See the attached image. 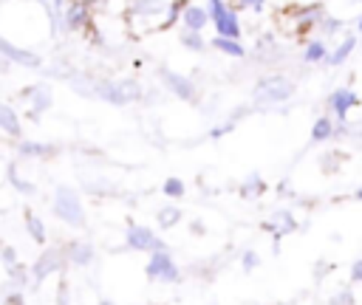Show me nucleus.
Wrapping results in <instances>:
<instances>
[{
    "mask_svg": "<svg viewBox=\"0 0 362 305\" xmlns=\"http://www.w3.org/2000/svg\"><path fill=\"white\" fill-rule=\"evenodd\" d=\"M144 274L153 282H178L181 280V268L175 265V260L170 257V251H150V260L144 265Z\"/></svg>",
    "mask_w": 362,
    "mask_h": 305,
    "instance_id": "6e6552de",
    "label": "nucleus"
},
{
    "mask_svg": "<svg viewBox=\"0 0 362 305\" xmlns=\"http://www.w3.org/2000/svg\"><path fill=\"white\" fill-rule=\"evenodd\" d=\"M184 215H181V209L178 206H173V203H167V206H161L158 212H156V220H158V229H173V226H178V220H181Z\"/></svg>",
    "mask_w": 362,
    "mask_h": 305,
    "instance_id": "c85d7f7f",
    "label": "nucleus"
},
{
    "mask_svg": "<svg viewBox=\"0 0 362 305\" xmlns=\"http://www.w3.org/2000/svg\"><path fill=\"white\" fill-rule=\"evenodd\" d=\"M59 305H68V285H59Z\"/></svg>",
    "mask_w": 362,
    "mask_h": 305,
    "instance_id": "a18cd8bd",
    "label": "nucleus"
},
{
    "mask_svg": "<svg viewBox=\"0 0 362 305\" xmlns=\"http://www.w3.org/2000/svg\"><path fill=\"white\" fill-rule=\"evenodd\" d=\"M3 305H25V299H23V291L11 288V291L3 297Z\"/></svg>",
    "mask_w": 362,
    "mask_h": 305,
    "instance_id": "ea45409f",
    "label": "nucleus"
},
{
    "mask_svg": "<svg viewBox=\"0 0 362 305\" xmlns=\"http://www.w3.org/2000/svg\"><path fill=\"white\" fill-rule=\"evenodd\" d=\"M62 251H65V263H71V265H76V268H88L90 263H93V257H96V249H93V243L90 240H68L65 246H62Z\"/></svg>",
    "mask_w": 362,
    "mask_h": 305,
    "instance_id": "4468645a",
    "label": "nucleus"
},
{
    "mask_svg": "<svg viewBox=\"0 0 362 305\" xmlns=\"http://www.w3.org/2000/svg\"><path fill=\"white\" fill-rule=\"evenodd\" d=\"M181 23H184V28H189V31H204V28L209 25V14H206L204 6L187 3V6L181 8Z\"/></svg>",
    "mask_w": 362,
    "mask_h": 305,
    "instance_id": "6ab92c4d",
    "label": "nucleus"
},
{
    "mask_svg": "<svg viewBox=\"0 0 362 305\" xmlns=\"http://www.w3.org/2000/svg\"><path fill=\"white\" fill-rule=\"evenodd\" d=\"M189 234H195V237H204V234H206V226H204V220H201V217L189 220Z\"/></svg>",
    "mask_w": 362,
    "mask_h": 305,
    "instance_id": "79ce46f5",
    "label": "nucleus"
},
{
    "mask_svg": "<svg viewBox=\"0 0 362 305\" xmlns=\"http://www.w3.org/2000/svg\"><path fill=\"white\" fill-rule=\"evenodd\" d=\"M59 152L57 144L51 141H34V138H17V155L28 158V161H42V158H54Z\"/></svg>",
    "mask_w": 362,
    "mask_h": 305,
    "instance_id": "2eb2a0df",
    "label": "nucleus"
},
{
    "mask_svg": "<svg viewBox=\"0 0 362 305\" xmlns=\"http://www.w3.org/2000/svg\"><path fill=\"white\" fill-rule=\"evenodd\" d=\"M0 215H3V209H0Z\"/></svg>",
    "mask_w": 362,
    "mask_h": 305,
    "instance_id": "603ef678",
    "label": "nucleus"
},
{
    "mask_svg": "<svg viewBox=\"0 0 362 305\" xmlns=\"http://www.w3.org/2000/svg\"><path fill=\"white\" fill-rule=\"evenodd\" d=\"M51 212L71 229H85L88 223V215H85V203H82V195L68 186V184H59L54 189V201H51Z\"/></svg>",
    "mask_w": 362,
    "mask_h": 305,
    "instance_id": "20e7f679",
    "label": "nucleus"
},
{
    "mask_svg": "<svg viewBox=\"0 0 362 305\" xmlns=\"http://www.w3.org/2000/svg\"><path fill=\"white\" fill-rule=\"evenodd\" d=\"M232 130H235V121L218 124V127H212V130H209V138H221V136H226V133H232Z\"/></svg>",
    "mask_w": 362,
    "mask_h": 305,
    "instance_id": "a19ab883",
    "label": "nucleus"
},
{
    "mask_svg": "<svg viewBox=\"0 0 362 305\" xmlns=\"http://www.w3.org/2000/svg\"><path fill=\"white\" fill-rule=\"evenodd\" d=\"M322 17H325L322 14V6H317V3H305V6L291 3V6H286V8L277 11V25L283 28V34L294 37V42H303L305 45L311 40V31H317V25H320Z\"/></svg>",
    "mask_w": 362,
    "mask_h": 305,
    "instance_id": "f257e3e1",
    "label": "nucleus"
},
{
    "mask_svg": "<svg viewBox=\"0 0 362 305\" xmlns=\"http://www.w3.org/2000/svg\"><path fill=\"white\" fill-rule=\"evenodd\" d=\"M260 265V257H257V251L255 249H246L243 254H240V268L249 274V271H255Z\"/></svg>",
    "mask_w": 362,
    "mask_h": 305,
    "instance_id": "72a5a7b5",
    "label": "nucleus"
},
{
    "mask_svg": "<svg viewBox=\"0 0 362 305\" xmlns=\"http://www.w3.org/2000/svg\"><path fill=\"white\" fill-rule=\"evenodd\" d=\"M65 82H68V88H71L74 93H79V96H85V99H93V85H96L93 76H88V73H82V71H71V73L65 76Z\"/></svg>",
    "mask_w": 362,
    "mask_h": 305,
    "instance_id": "5701e85b",
    "label": "nucleus"
},
{
    "mask_svg": "<svg viewBox=\"0 0 362 305\" xmlns=\"http://www.w3.org/2000/svg\"><path fill=\"white\" fill-rule=\"evenodd\" d=\"M0 133L8 138H23V119L8 102H0Z\"/></svg>",
    "mask_w": 362,
    "mask_h": 305,
    "instance_id": "f3484780",
    "label": "nucleus"
},
{
    "mask_svg": "<svg viewBox=\"0 0 362 305\" xmlns=\"http://www.w3.org/2000/svg\"><path fill=\"white\" fill-rule=\"evenodd\" d=\"M354 198H356V201H362V186H359V189L354 192Z\"/></svg>",
    "mask_w": 362,
    "mask_h": 305,
    "instance_id": "de8ad7c7",
    "label": "nucleus"
},
{
    "mask_svg": "<svg viewBox=\"0 0 362 305\" xmlns=\"http://www.w3.org/2000/svg\"><path fill=\"white\" fill-rule=\"evenodd\" d=\"M204 8H206V14H209V23H215V20H218L229 6H226L223 0H206V6H204Z\"/></svg>",
    "mask_w": 362,
    "mask_h": 305,
    "instance_id": "c9c22d12",
    "label": "nucleus"
},
{
    "mask_svg": "<svg viewBox=\"0 0 362 305\" xmlns=\"http://www.w3.org/2000/svg\"><path fill=\"white\" fill-rule=\"evenodd\" d=\"M266 181L260 178V172H249L246 178H243V184H240V198H246V201H257V198H263L266 195Z\"/></svg>",
    "mask_w": 362,
    "mask_h": 305,
    "instance_id": "b1692460",
    "label": "nucleus"
},
{
    "mask_svg": "<svg viewBox=\"0 0 362 305\" xmlns=\"http://www.w3.org/2000/svg\"><path fill=\"white\" fill-rule=\"evenodd\" d=\"M17 99L20 102H25V116L31 119V121H40L42 119V113H48L51 107H54V90H51V85L48 82H37V85H25L20 93H17Z\"/></svg>",
    "mask_w": 362,
    "mask_h": 305,
    "instance_id": "423d86ee",
    "label": "nucleus"
},
{
    "mask_svg": "<svg viewBox=\"0 0 362 305\" xmlns=\"http://www.w3.org/2000/svg\"><path fill=\"white\" fill-rule=\"evenodd\" d=\"M280 305H294V302H280Z\"/></svg>",
    "mask_w": 362,
    "mask_h": 305,
    "instance_id": "3c124183",
    "label": "nucleus"
},
{
    "mask_svg": "<svg viewBox=\"0 0 362 305\" xmlns=\"http://www.w3.org/2000/svg\"><path fill=\"white\" fill-rule=\"evenodd\" d=\"M348 138H351V141H356V144H362V121L348 124Z\"/></svg>",
    "mask_w": 362,
    "mask_h": 305,
    "instance_id": "c03bdc74",
    "label": "nucleus"
},
{
    "mask_svg": "<svg viewBox=\"0 0 362 305\" xmlns=\"http://www.w3.org/2000/svg\"><path fill=\"white\" fill-rule=\"evenodd\" d=\"M354 48H356V37H354V34H345V37L339 40V45H337L331 54H325V59H322V62L337 68V65H342V62L354 54Z\"/></svg>",
    "mask_w": 362,
    "mask_h": 305,
    "instance_id": "4be33fe9",
    "label": "nucleus"
},
{
    "mask_svg": "<svg viewBox=\"0 0 362 305\" xmlns=\"http://www.w3.org/2000/svg\"><path fill=\"white\" fill-rule=\"evenodd\" d=\"M356 28H359V31H362V17H359V20H356Z\"/></svg>",
    "mask_w": 362,
    "mask_h": 305,
    "instance_id": "09e8293b",
    "label": "nucleus"
},
{
    "mask_svg": "<svg viewBox=\"0 0 362 305\" xmlns=\"http://www.w3.org/2000/svg\"><path fill=\"white\" fill-rule=\"evenodd\" d=\"M25 232H28V237H31V243L34 246H45L48 243V229H45V223H42V217L40 215H34L31 209H25Z\"/></svg>",
    "mask_w": 362,
    "mask_h": 305,
    "instance_id": "412c9836",
    "label": "nucleus"
},
{
    "mask_svg": "<svg viewBox=\"0 0 362 305\" xmlns=\"http://www.w3.org/2000/svg\"><path fill=\"white\" fill-rule=\"evenodd\" d=\"M331 133H334V119H331V116H320V119L311 124V141H314V144L328 141Z\"/></svg>",
    "mask_w": 362,
    "mask_h": 305,
    "instance_id": "bb28decb",
    "label": "nucleus"
},
{
    "mask_svg": "<svg viewBox=\"0 0 362 305\" xmlns=\"http://www.w3.org/2000/svg\"><path fill=\"white\" fill-rule=\"evenodd\" d=\"M260 229L269 232L274 240H280V237L297 232V217H294V212H288V209H274V212L269 215V220L260 223Z\"/></svg>",
    "mask_w": 362,
    "mask_h": 305,
    "instance_id": "ddd939ff",
    "label": "nucleus"
},
{
    "mask_svg": "<svg viewBox=\"0 0 362 305\" xmlns=\"http://www.w3.org/2000/svg\"><path fill=\"white\" fill-rule=\"evenodd\" d=\"M124 243L133 251H167V243L161 237H156V232L150 226H139V223H130L127 226Z\"/></svg>",
    "mask_w": 362,
    "mask_h": 305,
    "instance_id": "9b49d317",
    "label": "nucleus"
},
{
    "mask_svg": "<svg viewBox=\"0 0 362 305\" xmlns=\"http://www.w3.org/2000/svg\"><path fill=\"white\" fill-rule=\"evenodd\" d=\"M325 54H328V45H325V40H320V37H311V40L305 42V48H303V62H308V65H317V62H322V59H325Z\"/></svg>",
    "mask_w": 362,
    "mask_h": 305,
    "instance_id": "393cba45",
    "label": "nucleus"
},
{
    "mask_svg": "<svg viewBox=\"0 0 362 305\" xmlns=\"http://www.w3.org/2000/svg\"><path fill=\"white\" fill-rule=\"evenodd\" d=\"M0 263H3V268L17 263V249L11 243H0Z\"/></svg>",
    "mask_w": 362,
    "mask_h": 305,
    "instance_id": "f704fd0d",
    "label": "nucleus"
},
{
    "mask_svg": "<svg viewBox=\"0 0 362 305\" xmlns=\"http://www.w3.org/2000/svg\"><path fill=\"white\" fill-rule=\"evenodd\" d=\"M215 37H223V40H240L243 37V28H240V20H238V11L235 8H226L215 23Z\"/></svg>",
    "mask_w": 362,
    "mask_h": 305,
    "instance_id": "a211bd4d",
    "label": "nucleus"
},
{
    "mask_svg": "<svg viewBox=\"0 0 362 305\" xmlns=\"http://www.w3.org/2000/svg\"><path fill=\"white\" fill-rule=\"evenodd\" d=\"M351 282H362V257L351 263Z\"/></svg>",
    "mask_w": 362,
    "mask_h": 305,
    "instance_id": "37998d69",
    "label": "nucleus"
},
{
    "mask_svg": "<svg viewBox=\"0 0 362 305\" xmlns=\"http://www.w3.org/2000/svg\"><path fill=\"white\" fill-rule=\"evenodd\" d=\"M325 107H328L337 119H348L351 107H359V96H356L351 88H337V90H331Z\"/></svg>",
    "mask_w": 362,
    "mask_h": 305,
    "instance_id": "dca6fc26",
    "label": "nucleus"
},
{
    "mask_svg": "<svg viewBox=\"0 0 362 305\" xmlns=\"http://www.w3.org/2000/svg\"><path fill=\"white\" fill-rule=\"evenodd\" d=\"M6 274H8V280H11V288H17V291H23L28 282H31V274H28V265L25 263H14V265H6Z\"/></svg>",
    "mask_w": 362,
    "mask_h": 305,
    "instance_id": "a878e982",
    "label": "nucleus"
},
{
    "mask_svg": "<svg viewBox=\"0 0 362 305\" xmlns=\"http://www.w3.org/2000/svg\"><path fill=\"white\" fill-rule=\"evenodd\" d=\"M161 192H164L167 198H184L187 186H184V181H181V178L170 175V178H164V184H161Z\"/></svg>",
    "mask_w": 362,
    "mask_h": 305,
    "instance_id": "473e14b6",
    "label": "nucleus"
},
{
    "mask_svg": "<svg viewBox=\"0 0 362 305\" xmlns=\"http://www.w3.org/2000/svg\"><path fill=\"white\" fill-rule=\"evenodd\" d=\"M158 76H161V85H164L173 96H178L181 102H195V99H198V85H195L189 76H184V73H178V71H173V68H161Z\"/></svg>",
    "mask_w": 362,
    "mask_h": 305,
    "instance_id": "f8f14e48",
    "label": "nucleus"
},
{
    "mask_svg": "<svg viewBox=\"0 0 362 305\" xmlns=\"http://www.w3.org/2000/svg\"><path fill=\"white\" fill-rule=\"evenodd\" d=\"M102 305H113V302H110V299H102Z\"/></svg>",
    "mask_w": 362,
    "mask_h": 305,
    "instance_id": "8fccbe9b",
    "label": "nucleus"
},
{
    "mask_svg": "<svg viewBox=\"0 0 362 305\" xmlns=\"http://www.w3.org/2000/svg\"><path fill=\"white\" fill-rule=\"evenodd\" d=\"M328 305H354V291H351V288H339V291L331 297Z\"/></svg>",
    "mask_w": 362,
    "mask_h": 305,
    "instance_id": "e433bc0d",
    "label": "nucleus"
},
{
    "mask_svg": "<svg viewBox=\"0 0 362 305\" xmlns=\"http://www.w3.org/2000/svg\"><path fill=\"white\" fill-rule=\"evenodd\" d=\"M345 158H348V155H345L342 150H328V152L320 155V169H322L325 175H334V172L345 164Z\"/></svg>",
    "mask_w": 362,
    "mask_h": 305,
    "instance_id": "cd10ccee",
    "label": "nucleus"
},
{
    "mask_svg": "<svg viewBox=\"0 0 362 305\" xmlns=\"http://www.w3.org/2000/svg\"><path fill=\"white\" fill-rule=\"evenodd\" d=\"M212 45H215L221 54H226V56H235V59H243V56H246V48H243L238 40H223V37H215V40H212Z\"/></svg>",
    "mask_w": 362,
    "mask_h": 305,
    "instance_id": "7c9ffc66",
    "label": "nucleus"
},
{
    "mask_svg": "<svg viewBox=\"0 0 362 305\" xmlns=\"http://www.w3.org/2000/svg\"><path fill=\"white\" fill-rule=\"evenodd\" d=\"M294 93H297L294 79H288V76H283V73L263 76V79H257V85L252 88L255 104H283V102H288Z\"/></svg>",
    "mask_w": 362,
    "mask_h": 305,
    "instance_id": "39448f33",
    "label": "nucleus"
},
{
    "mask_svg": "<svg viewBox=\"0 0 362 305\" xmlns=\"http://www.w3.org/2000/svg\"><path fill=\"white\" fill-rule=\"evenodd\" d=\"M90 25H93V8L82 0H68L62 11V28L68 34H85Z\"/></svg>",
    "mask_w": 362,
    "mask_h": 305,
    "instance_id": "9d476101",
    "label": "nucleus"
},
{
    "mask_svg": "<svg viewBox=\"0 0 362 305\" xmlns=\"http://www.w3.org/2000/svg\"><path fill=\"white\" fill-rule=\"evenodd\" d=\"M178 42H181L184 48H189V51H195V54H201V51L206 48V40H204V31H189V28H184V31L178 34Z\"/></svg>",
    "mask_w": 362,
    "mask_h": 305,
    "instance_id": "c756f323",
    "label": "nucleus"
},
{
    "mask_svg": "<svg viewBox=\"0 0 362 305\" xmlns=\"http://www.w3.org/2000/svg\"><path fill=\"white\" fill-rule=\"evenodd\" d=\"M141 96H144V88L133 76H127V79H96V85H93V99H102L113 107L133 104Z\"/></svg>",
    "mask_w": 362,
    "mask_h": 305,
    "instance_id": "f03ea898",
    "label": "nucleus"
},
{
    "mask_svg": "<svg viewBox=\"0 0 362 305\" xmlns=\"http://www.w3.org/2000/svg\"><path fill=\"white\" fill-rule=\"evenodd\" d=\"M342 28H345V20H342V17H328V14H325V17L320 20V25H317V37L325 40V37H331V34H339Z\"/></svg>",
    "mask_w": 362,
    "mask_h": 305,
    "instance_id": "2f4dec72",
    "label": "nucleus"
},
{
    "mask_svg": "<svg viewBox=\"0 0 362 305\" xmlns=\"http://www.w3.org/2000/svg\"><path fill=\"white\" fill-rule=\"evenodd\" d=\"M334 271V263H328V260H317L314 263V280H322V277H328Z\"/></svg>",
    "mask_w": 362,
    "mask_h": 305,
    "instance_id": "58836bf2",
    "label": "nucleus"
},
{
    "mask_svg": "<svg viewBox=\"0 0 362 305\" xmlns=\"http://www.w3.org/2000/svg\"><path fill=\"white\" fill-rule=\"evenodd\" d=\"M62 265H65V251L62 249H57V246H48V249H42V254L28 265V274H31V282L34 285H40V282H45L48 277H54V274H59L62 271Z\"/></svg>",
    "mask_w": 362,
    "mask_h": 305,
    "instance_id": "0eeeda50",
    "label": "nucleus"
},
{
    "mask_svg": "<svg viewBox=\"0 0 362 305\" xmlns=\"http://www.w3.org/2000/svg\"><path fill=\"white\" fill-rule=\"evenodd\" d=\"M8 71H11V65H8V62L0 56V73H8Z\"/></svg>",
    "mask_w": 362,
    "mask_h": 305,
    "instance_id": "49530a36",
    "label": "nucleus"
},
{
    "mask_svg": "<svg viewBox=\"0 0 362 305\" xmlns=\"http://www.w3.org/2000/svg\"><path fill=\"white\" fill-rule=\"evenodd\" d=\"M170 0H127L124 17L133 28V34H147V31H158L164 11H167Z\"/></svg>",
    "mask_w": 362,
    "mask_h": 305,
    "instance_id": "7ed1b4c3",
    "label": "nucleus"
},
{
    "mask_svg": "<svg viewBox=\"0 0 362 305\" xmlns=\"http://www.w3.org/2000/svg\"><path fill=\"white\" fill-rule=\"evenodd\" d=\"M266 0H232L229 8H249V11H263Z\"/></svg>",
    "mask_w": 362,
    "mask_h": 305,
    "instance_id": "4c0bfd02",
    "label": "nucleus"
},
{
    "mask_svg": "<svg viewBox=\"0 0 362 305\" xmlns=\"http://www.w3.org/2000/svg\"><path fill=\"white\" fill-rule=\"evenodd\" d=\"M0 56L8 62V65H20V68H28V71H40L42 68V56L31 48H23L17 42H11L8 37L0 34Z\"/></svg>",
    "mask_w": 362,
    "mask_h": 305,
    "instance_id": "1a4fd4ad",
    "label": "nucleus"
},
{
    "mask_svg": "<svg viewBox=\"0 0 362 305\" xmlns=\"http://www.w3.org/2000/svg\"><path fill=\"white\" fill-rule=\"evenodd\" d=\"M6 178H8V184H11V189H14L17 195H23V198H31V195H37V184H34V181H28V178H23L14 161L6 167Z\"/></svg>",
    "mask_w": 362,
    "mask_h": 305,
    "instance_id": "aec40b11",
    "label": "nucleus"
}]
</instances>
